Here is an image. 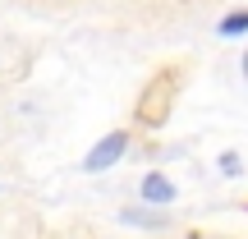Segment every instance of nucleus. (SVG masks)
I'll use <instances>...</instances> for the list:
<instances>
[{
	"mask_svg": "<svg viewBox=\"0 0 248 239\" xmlns=\"http://www.w3.org/2000/svg\"><path fill=\"white\" fill-rule=\"evenodd\" d=\"M170 101H175V74H156V79L147 83V92H142V101H138V120L142 124H166L170 115Z\"/></svg>",
	"mask_w": 248,
	"mask_h": 239,
	"instance_id": "f257e3e1",
	"label": "nucleus"
},
{
	"mask_svg": "<svg viewBox=\"0 0 248 239\" xmlns=\"http://www.w3.org/2000/svg\"><path fill=\"white\" fill-rule=\"evenodd\" d=\"M124 147H129V133L115 129V133H106V138L97 143V147L88 152V161H83V170H110L115 161L124 157Z\"/></svg>",
	"mask_w": 248,
	"mask_h": 239,
	"instance_id": "f03ea898",
	"label": "nucleus"
},
{
	"mask_svg": "<svg viewBox=\"0 0 248 239\" xmlns=\"http://www.w3.org/2000/svg\"><path fill=\"white\" fill-rule=\"evenodd\" d=\"M170 198H175V184H170L166 175H156V170H152L147 179H142V203H170Z\"/></svg>",
	"mask_w": 248,
	"mask_h": 239,
	"instance_id": "7ed1b4c3",
	"label": "nucleus"
},
{
	"mask_svg": "<svg viewBox=\"0 0 248 239\" xmlns=\"http://www.w3.org/2000/svg\"><path fill=\"white\" fill-rule=\"evenodd\" d=\"M124 221H129V225H147V230H156V225H166V216H161V212H147V207H124Z\"/></svg>",
	"mask_w": 248,
	"mask_h": 239,
	"instance_id": "20e7f679",
	"label": "nucleus"
},
{
	"mask_svg": "<svg viewBox=\"0 0 248 239\" xmlns=\"http://www.w3.org/2000/svg\"><path fill=\"white\" fill-rule=\"evenodd\" d=\"M244 28H248V9H239V14H230V18L221 23V32H225V37H234V32H244Z\"/></svg>",
	"mask_w": 248,
	"mask_h": 239,
	"instance_id": "39448f33",
	"label": "nucleus"
},
{
	"mask_svg": "<svg viewBox=\"0 0 248 239\" xmlns=\"http://www.w3.org/2000/svg\"><path fill=\"white\" fill-rule=\"evenodd\" d=\"M221 175H239V152H225L221 157Z\"/></svg>",
	"mask_w": 248,
	"mask_h": 239,
	"instance_id": "423d86ee",
	"label": "nucleus"
},
{
	"mask_svg": "<svg viewBox=\"0 0 248 239\" xmlns=\"http://www.w3.org/2000/svg\"><path fill=\"white\" fill-rule=\"evenodd\" d=\"M244 74H248V55H244Z\"/></svg>",
	"mask_w": 248,
	"mask_h": 239,
	"instance_id": "0eeeda50",
	"label": "nucleus"
}]
</instances>
